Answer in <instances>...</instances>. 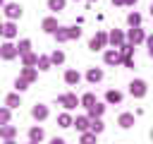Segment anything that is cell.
I'll list each match as a JSON object with an SVG mask.
<instances>
[{"instance_id":"1","label":"cell","mask_w":153,"mask_h":144,"mask_svg":"<svg viewBox=\"0 0 153 144\" xmlns=\"http://www.w3.org/2000/svg\"><path fill=\"white\" fill-rule=\"evenodd\" d=\"M146 89H143V82H134L131 84V94H136V96H141Z\"/></svg>"},{"instance_id":"2","label":"cell","mask_w":153,"mask_h":144,"mask_svg":"<svg viewBox=\"0 0 153 144\" xmlns=\"http://www.w3.org/2000/svg\"><path fill=\"white\" fill-rule=\"evenodd\" d=\"M103 41H105V36H96V38L91 41V48H93V50H96V48H100V46H103Z\"/></svg>"},{"instance_id":"3","label":"cell","mask_w":153,"mask_h":144,"mask_svg":"<svg viewBox=\"0 0 153 144\" xmlns=\"http://www.w3.org/2000/svg\"><path fill=\"white\" fill-rule=\"evenodd\" d=\"M62 103H65L67 108H72V106L76 103V98H74V96H62Z\"/></svg>"},{"instance_id":"4","label":"cell","mask_w":153,"mask_h":144,"mask_svg":"<svg viewBox=\"0 0 153 144\" xmlns=\"http://www.w3.org/2000/svg\"><path fill=\"white\" fill-rule=\"evenodd\" d=\"M33 115H36V118H45V108H43V106H36V108H33Z\"/></svg>"},{"instance_id":"5","label":"cell","mask_w":153,"mask_h":144,"mask_svg":"<svg viewBox=\"0 0 153 144\" xmlns=\"http://www.w3.org/2000/svg\"><path fill=\"white\" fill-rule=\"evenodd\" d=\"M120 125H122V127H129V125H131V115H122V118H120Z\"/></svg>"},{"instance_id":"6","label":"cell","mask_w":153,"mask_h":144,"mask_svg":"<svg viewBox=\"0 0 153 144\" xmlns=\"http://www.w3.org/2000/svg\"><path fill=\"white\" fill-rule=\"evenodd\" d=\"M7 14H10V17H17V14H19V7H17V5H10V7H7Z\"/></svg>"},{"instance_id":"7","label":"cell","mask_w":153,"mask_h":144,"mask_svg":"<svg viewBox=\"0 0 153 144\" xmlns=\"http://www.w3.org/2000/svg\"><path fill=\"white\" fill-rule=\"evenodd\" d=\"M2 55H5V58H12V55H14V48H12V46H5V48H2Z\"/></svg>"},{"instance_id":"8","label":"cell","mask_w":153,"mask_h":144,"mask_svg":"<svg viewBox=\"0 0 153 144\" xmlns=\"http://www.w3.org/2000/svg\"><path fill=\"white\" fill-rule=\"evenodd\" d=\"M88 79H91V82L100 79V70H91V72H88Z\"/></svg>"},{"instance_id":"9","label":"cell","mask_w":153,"mask_h":144,"mask_svg":"<svg viewBox=\"0 0 153 144\" xmlns=\"http://www.w3.org/2000/svg\"><path fill=\"white\" fill-rule=\"evenodd\" d=\"M67 82H69V84L79 82V74H76V72H67Z\"/></svg>"},{"instance_id":"10","label":"cell","mask_w":153,"mask_h":144,"mask_svg":"<svg viewBox=\"0 0 153 144\" xmlns=\"http://www.w3.org/2000/svg\"><path fill=\"white\" fill-rule=\"evenodd\" d=\"M62 5H65V0H50V7H53V10H60Z\"/></svg>"},{"instance_id":"11","label":"cell","mask_w":153,"mask_h":144,"mask_svg":"<svg viewBox=\"0 0 153 144\" xmlns=\"http://www.w3.org/2000/svg\"><path fill=\"white\" fill-rule=\"evenodd\" d=\"M43 26H45L48 31H53V29H55V22H53V19H45V24H43Z\"/></svg>"},{"instance_id":"12","label":"cell","mask_w":153,"mask_h":144,"mask_svg":"<svg viewBox=\"0 0 153 144\" xmlns=\"http://www.w3.org/2000/svg\"><path fill=\"white\" fill-rule=\"evenodd\" d=\"M131 41H141V31H139V29L131 31Z\"/></svg>"},{"instance_id":"13","label":"cell","mask_w":153,"mask_h":144,"mask_svg":"<svg viewBox=\"0 0 153 144\" xmlns=\"http://www.w3.org/2000/svg\"><path fill=\"white\" fill-rule=\"evenodd\" d=\"M105 60H108V62H117V53H108Z\"/></svg>"},{"instance_id":"14","label":"cell","mask_w":153,"mask_h":144,"mask_svg":"<svg viewBox=\"0 0 153 144\" xmlns=\"http://www.w3.org/2000/svg\"><path fill=\"white\" fill-rule=\"evenodd\" d=\"M108 101H120V94H117V91H110V94H108Z\"/></svg>"},{"instance_id":"15","label":"cell","mask_w":153,"mask_h":144,"mask_svg":"<svg viewBox=\"0 0 153 144\" xmlns=\"http://www.w3.org/2000/svg\"><path fill=\"white\" fill-rule=\"evenodd\" d=\"M84 106H88V108L93 106V96H91V94H88V96H84Z\"/></svg>"},{"instance_id":"16","label":"cell","mask_w":153,"mask_h":144,"mask_svg":"<svg viewBox=\"0 0 153 144\" xmlns=\"http://www.w3.org/2000/svg\"><path fill=\"white\" fill-rule=\"evenodd\" d=\"M41 137H43L41 130H31V139H41Z\"/></svg>"},{"instance_id":"17","label":"cell","mask_w":153,"mask_h":144,"mask_svg":"<svg viewBox=\"0 0 153 144\" xmlns=\"http://www.w3.org/2000/svg\"><path fill=\"white\" fill-rule=\"evenodd\" d=\"M76 127L84 130V127H86V118H79V120H76Z\"/></svg>"},{"instance_id":"18","label":"cell","mask_w":153,"mask_h":144,"mask_svg":"<svg viewBox=\"0 0 153 144\" xmlns=\"http://www.w3.org/2000/svg\"><path fill=\"white\" fill-rule=\"evenodd\" d=\"M129 24H139V14H129Z\"/></svg>"},{"instance_id":"19","label":"cell","mask_w":153,"mask_h":144,"mask_svg":"<svg viewBox=\"0 0 153 144\" xmlns=\"http://www.w3.org/2000/svg\"><path fill=\"white\" fill-rule=\"evenodd\" d=\"M5 34H7V36H12V34H14V26H12V24H7V26H5Z\"/></svg>"},{"instance_id":"20","label":"cell","mask_w":153,"mask_h":144,"mask_svg":"<svg viewBox=\"0 0 153 144\" xmlns=\"http://www.w3.org/2000/svg\"><path fill=\"white\" fill-rule=\"evenodd\" d=\"M19 50H22V53H26V50H29V43H26V41H22V43H19Z\"/></svg>"},{"instance_id":"21","label":"cell","mask_w":153,"mask_h":144,"mask_svg":"<svg viewBox=\"0 0 153 144\" xmlns=\"http://www.w3.org/2000/svg\"><path fill=\"white\" fill-rule=\"evenodd\" d=\"M93 130H96V132H100V130H103V122H98V120H96V122H93Z\"/></svg>"},{"instance_id":"22","label":"cell","mask_w":153,"mask_h":144,"mask_svg":"<svg viewBox=\"0 0 153 144\" xmlns=\"http://www.w3.org/2000/svg\"><path fill=\"white\" fill-rule=\"evenodd\" d=\"M7 120V110H0V122H5Z\"/></svg>"},{"instance_id":"23","label":"cell","mask_w":153,"mask_h":144,"mask_svg":"<svg viewBox=\"0 0 153 144\" xmlns=\"http://www.w3.org/2000/svg\"><path fill=\"white\" fill-rule=\"evenodd\" d=\"M148 53H151V55H153V38H151V41H148Z\"/></svg>"},{"instance_id":"24","label":"cell","mask_w":153,"mask_h":144,"mask_svg":"<svg viewBox=\"0 0 153 144\" xmlns=\"http://www.w3.org/2000/svg\"><path fill=\"white\" fill-rule=\"evenodd\" d=\"M0 2H2V0H0Z\"/></svg>"}]
</instances>
